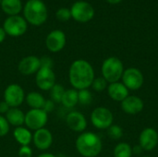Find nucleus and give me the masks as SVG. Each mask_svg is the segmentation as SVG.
<instances>
[{"label":"nucleus","mask_w":158,"mask_h":157,"mask_svg":"<svg viewBox=\"0 0 158 157\" xmlns=\"http://www.w3.org/2000/svg\"><path fill=\"white\" fill-rule=\"evenodd\" d=\"M95 79L94 69L85 59L73 61L69 69V81L73 89L80 91L89 89Z\"/></svg>","instance_id":"nucleus-1"},{"label":"nucleus","mask_w":158,"mask_h":157,"mask_svg":"<svg viewBox=\"0 0 158 157\" xmlns=\"http://www.w3.org/2000/svg\"><path fill=\"white\" fill-rule=\"evenodd\" d=\"M75 147L82 157H96L102 152L103 143L96 133L84 131L76 139Z\"/></svg>","instance_id":"nucleus-2"},{"label":"nucleus","mask_w":158,"mask_h":157,"mask_svg":"<svg viewBox=\"0 0 158 157\" xmlns=\"http://www.w3.org/2000/svg\"><path fill=\"white\" fill-rule=\"evenodd\" d=\"M22 10L23 18L32 26L43 25L48 17L47 7L42 0H28Z\"/></svg>","instance_id":"nucleus-3"},{"label":"nucleus","mask_w":158,"mask_h":157,"mask_svg":"<svg viewBox=\"0 0 158 157\" xmlns=\"http://www.w3.org/2000/svg\"><path fill=\"white\" fill-rule=\"evenodd\" d=\"M124 65L122 61L117 56H110L104 60L101 72L102 77L108 82L114 83L121 80L124 72Z\"/></svg>","instance_id":"nucleus-4"},{"label":"nucleus","mask_w":158,"mask_h":157,"mask_svg":"<svg viewBox=\"0 0 158 157\" xmlns=\"http://www.w3.org/2000/svg\"><path fill=\"white\" fill-rule=\"evenodd\" d=\"M3 29L6 35L11 37H19L27 31L28 22L22 16H8L3 23Z\"/></svg>","instance_id":"nucleus-5"},{"label":"nucleus","mask_w":158,"mask_h":157,"mask_svg":"<svg viewBox=\"0 0 158 157\" xmlns=\"http://www.w3.org/2000/svg\"><path fill=\"white\" fill-rule=\"evenodd\" d=\"M93 126L98 130H107L113 125L114 115L110 109L99 106L93 110L90 117Z\"/></svg>","instance_id":"nucleus-6"},{"label":"nucleus","mask_w":158,"mask_h":157,"mask_svg":"<svg viewBox=\"0 0 158 157\" xmlns=\"http://www.w3.org/2000/svg\"><path fill=\"white\" fill-rule=\"evenodd\" d=\"M71 18L81 23H86L93 19L94 17V6L86 1H77L75 2L71 7Z\"/></svg>","instance_id":"nucleus-7"},{"label":"nucleus","mask_w":158,"mask_h":157,"mask_svg":"<svg viewBox=\"0 0 158 157\" xmlns=\"http://www.w3.org/2000/svg\"><path fill=\"white\" fill-rule=\"evenodd\" d=\"M121 82L129 91H138L143 85L144 77L140 69L131 67L124 70L121 78Z\"/></svg>","instance_id":"nucleus-8"},{"label":"nucleus","mask_w":158,"mask_h":157,"mask_svg":"<svg viewBox=\"0 0 158 157\" xmlns=\"http://www.w3.org/2000/svg\"><path fill=\"white\" fill-rule=\"evenodd\" d=\"M48 121V114L43 109H30L25 114L24 125L30 130H38L45 127Z\"/></svg>","instance_id":"nucleus-9"},{"label":"nucleus","mask_w":158,"mask_h":157,"mask_svg":"<svg viewBox=\"0 0 158 157\" xmlns=\"http://www.w3.org/2000/svg\"><path fill=\"white\" fill-rule=\"evenodd\" d=\"M25 93L23 88L17 84H9L4 91V101L9 107H19L25 101Z\"/></svg>","instance_id":"nucleus-10"},{"label":"nucleus","mask_w":158,"mask_h":157,"mask_svg":"<svg viewBox=\"0 0 158 157\" xmlns=\"http://www.w3.org/2000/svg\"><path fill=\"white\" fill-rule=\"evenodd\" d=\"M36 86L42 91H50L56 84V74L51 68L41 67L35 74Z\"/></svg>","instance_id":"nucleus-11"},{"label":"nucleus","mask_w":158,"mask_h":157,"mask_svg":"<svg viewBox=\"0 0 158 157\" xmlns=\"http://www.w3.org/2000/svg\"><path fill=\"white\" fill-rule=\"evenodd\" d=\"M67 43V37L63 31L54 30L45 38V46L52 53L60 52Z\"/></svg>","instance_id":"nucleus-12"},{"label":"nucleus","mask_w":158,"mask_h":157,"mask_svg":"<svg viewBox=\"0 0 158 157\" xmlns=\"http://www.w3.org/2000/svg\"><path fill=\"white\" fill-rule=\"evenodd\" d=\"M158 144V132L153 128H145L139 136V145L143 151L151 152Z\"/></svg>","instance_id":"nucleus-13"},{"label":"nucleus","mask_w":158,"mask_h":157,"mask_svg":"<svg viewBox=\"0 0 158 157\" xmlns=\"http://www.w3.org/2000/svg\"><path fill=\"white\" fill-rule=\"evenodd\" d=\"M32 143L38 150L46 151L53 144V134L45 128L35 130L32 133Z\"/></svg>","instance_id":"nucleus-14"},{"label":"nucleus","mask_w":158,"mask_h":157,"mask_svg":"<svg viewBox=\"0 0 158 157\" xmlns=\"http://www.w3.org/2000/svg\"><path fill=\"white\" fill-rule=\"evenodd\" d=\"M41 68L40 58L36 56H28L23 57L18 65V69L20 74L24 76H31L36 74Z\"/></svg>","instance_id":"nucleus-15"},{"label":"nucleus","mask_w":158,"mask_h":157,"mask_svg":"<svg viewBox=\"0 0 158 157\" xmlns=\"http://www.w3.org/2000/svg\"><path fill=\"white\" fill-rule=\"evenodd\" d=\"M66 123L69 130L75 132L82 133L87 128V119L85 116L79 111H71L67 115Z\"/></svg>","instance_id":"nucleus-16"},{"label":"nucleus","mask_w":158,"mask_h":157,"mask_svg":"<svg viewBox=\"0 0 158 157\" xmlns=\"http://www.w3.org/2000/svg\"><path fill=\"white\" fill-rule=\"evenodd\" d=\"M122 111L127 115H137L144 108V103L142 98L136 95H129L120 103Z\"/></svg>","instance_id":"nucleus-17"},{"label":"nucleus","mask_w":158,"mask_h":157,"mask_svg":"<svg viewBox=\"0 0 158 157\" xmlns=\"http://www.w3.org/2000/svg\"><path fill=\"white\" fill-rule=\"evenodd\" d=\"M107 93L108 96L116 102H122L125 98L130 95V91L126 88V86L121 82H114L109 83L107 86Z\"/></svg>","instance_id":"nucleus-18"},{"label":"nucleus","mask_w":158,"mask_h":157,"mask_svg":"<svg viewBox=\"0 0 158 157\" xmlns=\"http://www.w3.org/2000/svg\"><path fill=\"white\" fill-rule=\"evenodd\" d=\"M8 124L13 127H21L25 122V114L19 107H10L5 115Z\"/></svg>","instance_id":"nucleus-19"},{"label":"nucleus","mask_w":158,"mask_h":157,"mask_svg":"<svg viewBox=\"0 0 158 157\" xmlns=\"http://www.w3.org/2000/svg\"><path fill=\"white\" fill-rule=\"evenodd\" d=\"M13 137L20 146H27L32 142V133L26 127H17L13 131Z\"/></svg>","instance_id":"nucleus-20"},{"label":"nucleus","mask_w":158,"mask_h":157,"mask_svg":"<svg viewBox=\"0 0 158 157\" xmlns=\"http://www.w3.org/2000/svg\"><path fill=\"white\" fill-rule=\"evenodd\" d=\"M0 6L3 12L7 16L19 15L23 9L21 0H2Z\"/></svg>","instance_id":"nucleus-21"},{"label":"nucleus","mask_w":158,"mask_h":157,"mask_svg":"<svg viewBox=\"0 0 158 157\" xmlns=\"http://www.w3.org/2000/svg\"><path fill=\"white\" fill-rule=\"evenodd\" d=\"M25 102L31 109H43L45 103L44 95L38 92H31L25 96Z\"/></svg>","instance_id":"nucleus-22"},{"label":"nucleus","mask_w":158,"mask_h":157,"mask_svg":"<svg viewBox=\"0 0 158 157\" xmlns=\"http://www.w3.org/2000/svg\"><path fill=\"white\" fill-rule=\"evenodd\" d=\"M61 104L67 108H73L79 104L78 91L75 89H69L65 91V93L61 99Z\"/></svg>","instance_id":"nucleus-23"},{"label":"nucleus","mask_w":158,"mask_h":157,"mask_svg":"<svg viewBox=\"0 0 158 157\" xmlns=\"http://www.w3.org/2000/svg\"><path fill=\"white\" fill-rule=\"evenodd\" d=\"M132 155V147L127 143H118L113 151L114 157H131Z\"/></svg>","instance_id":"nucleus-24"},{"label":"nucleus","mask_w":158,"mask_h":157,"mask_svg":"<svg viewBox=\"0 0 158 157\" xmlns=\"http://www.w3.org/2000/svg\"><path fill=\"white\" fill-rule=\"evenodd\" d=\"M65 91H66V89L64 88L63 85L56 83L52 87V89L49 91L50 92V99L54 103H61V99L65 93Z\"/></svg>","instance_id":"nucleus-25"},{"label":"nucleus","mask_w":158,"mask_h":157,"mask_svg":"<svg viewBox=\"0 0 158 157\" xmlns=\"http://www.w3.org/2000/svg\"><path fill=\"white\" fill-rule=\"evenodd\" d=\"M78 99H79V104L82 105H88L93 101V94L88 89L80 90L78 91Z\"/></svg>","instance_id":"nucleus-26"},{"label":"nucleus","mask_w":158,"mask_h":157,"mask_svg":"<svg viewBox=\"0 0 158 157\" xmlns=\"http://www.w3.org/2000/svg\"><path fill=\"white\" fill-rule=\"evenodd\" d=\"M108 82L103 78V77H98V78H95L92 83V88L93 90H94L95 92L97 93H102L104 92L105 90L107 89V86H108Z\"/></svg>","instance_id":"nucleus-27"},{"label":"nucleus","mask_w":158,"mask_h":157,"mask_svg":"<svg viewBox=\"0 0 158 157\" xmlns=\"http://www.w3.org/2000/svg\"><path fill=\"white\" fill-rule=\"evenodd\" d=\"M107 133L112 140H119L123 136V130L119 125L113 124L107 129Z\"/></svg>","instance_id":"nucleus-28"},{"label":"nucleus","mask_w":158,"mask_h":157,"mask_svg":"<svg viewBox=\"0 0 158 157\" xmlns=\"http://www.w3.org/2000/svg\"><path fill=\"white\" fill-rule=\"evenodd\" d=\"M56 17L59 21L65 22L68 21L71 19V12L70 8L68 7H60L59 9L56 10Z\"/></svg>","instance_id":"nucleus-29"},{"label":"nucleus","mask_w":158,"mask_h":157,"mask_svg":"<svg viewBox=\"0 0 158 157\" xmlns=\"http://www.w3.org/2000/svg\"><path fill=\"white\" fill-rule=\"evenodd\" d=\"M10 130V125L8 124L5 116L0 115V137H5L8 134Z\"/></svg>","instance_id":"nucleus-30"},{"label":"nucleus","mask_w":158,"mask_h":157,"mask_svg":"<svg viewBox=\"0 0 158 157\" xmlns=\"http://www.w3.org/2000/svg\"><path fill=\"white\" fill-rule=\"evenodd\" d=\"M19 157H32V150L30 145L27 146H20L18 152Z\"/></svg>","instance_id":"nucleus-31"},{"label":"nucleus","mask_w":158,"mask_h":157,"mask_svg":"<svg viewBox=\"0 0 158 157\" xmlns=\"http://www.w3.org/2000/svg\"><path fill=\"white\" fill-rule=\"evenodd\" d=\"M40 61H41V67H44V68H53V60L51 57L45 56H43L40 58Z\"/></svg>","instance_id":"nucleus-32"},{"label":"nucleus","mask_w":158,"mask_h":157,"mask_svg":"<svg viewBox=\"0 0 158 157\" xmlns=\"http://www.w3.org/2000/svg\"><path fill=\"white\" fill-rule=\"evenodd\" d=\"M55 104H56V103H54L51 99L45 100V103H44V106H43V110L45 111L47 114L51 113V112L55 109Z\"/></svg>","instance_id":"nucleus-33"},{"label":"nucleus","mask_w":158,"mask_h":157,"mask_svg":"<svg viewBox=\"0 0 158 157\" xmlns=\"http://www.w3.org/2000/svg\"><path fill=\"white\" fill-rule=\"evenodd\" d=\"M9 105L3 100L2 102H0V115H6V112L9 110Z\"/></svg>","instance_id":"nucleus-34"},{"label":"nucleus","mask_w":158,"mask_h":157,"mask_svg":"<svg viewBox=\"0 0 158 157\" xmlns=\"http://www.w3.org/2000/svg\"><path fill=\"white\" fill-rule=\"evenodd\" d=\"M6 37V33L5 30L3 29V27H0V43H2L5 41Z\"/></svg>","instance_id":"nucleus-35"},{"label":"nucleus","mask_w":158,"mask_h":157,"mask_svg":"<svg viewBox=\"0 0 158 157\" xmlns=\"http://www.w3.org/2000/svg\"><path fill=\"white\" fill-rule=\"evenodd\" d=\"M143 151V150L142 149V147H141L140 145H138V146H135L134 148H132V153H133V154L140 155V154H141Z\"/></svg>","instance_id":"nucleus-36"},{"label":"nucleus","mask_w":158,"mask_h":157,"mask_svg":"<svg viewBox=\"0 0 158 157\" xmlns=\"http://www.w3.org/2000/svg\"><path fill=\"white\" fill-rule=\"evenodd\" d=\"M37 157H57L56 155L51 154V153H43L41 155H39Z\"/></svg>","instance_id":"nucleus-37"},{"label":"nucleus","mask_w":158,"mask_h":157,"mask_svg":"<svg viewBox=\"0 0 158 157\" xmlns=\"http://www.w3.org/2000/svg\"><path fill=\"white\" fill-rule=\"evenodd\" d=\"M109 4H111V5H117V4H118V3H120L122 0H106Z\"/></svg>","instance_id":"nucleus-38"},{"label":"nucleus","mask_w":158,"mask_h":157,"mask_svg":"<svg viewBox=\"0 0 158 157\" xmlns=\"http://www.w3.org/2000/svg\"><path fill=\"white\" fill-rule=\"evenodd\" d=\"M142 157H151V156H148V155H144V156H142Z\"/></svg>","instance_id":"nucleus-39"},{"label":"nucleus","mask_w":158,"mask_h":157,"mask_svg":"<svg viewBox=\"0 0 158 157\" xmlns=\"http://www.w3.org/2000/svg\"><path fill=\"white\" fill-rule=\"evenodd\" d=\"M1 2H2V0H0V5H1Z\"/></svg>","instance_id":"nucleus-40"}]
</instances>
